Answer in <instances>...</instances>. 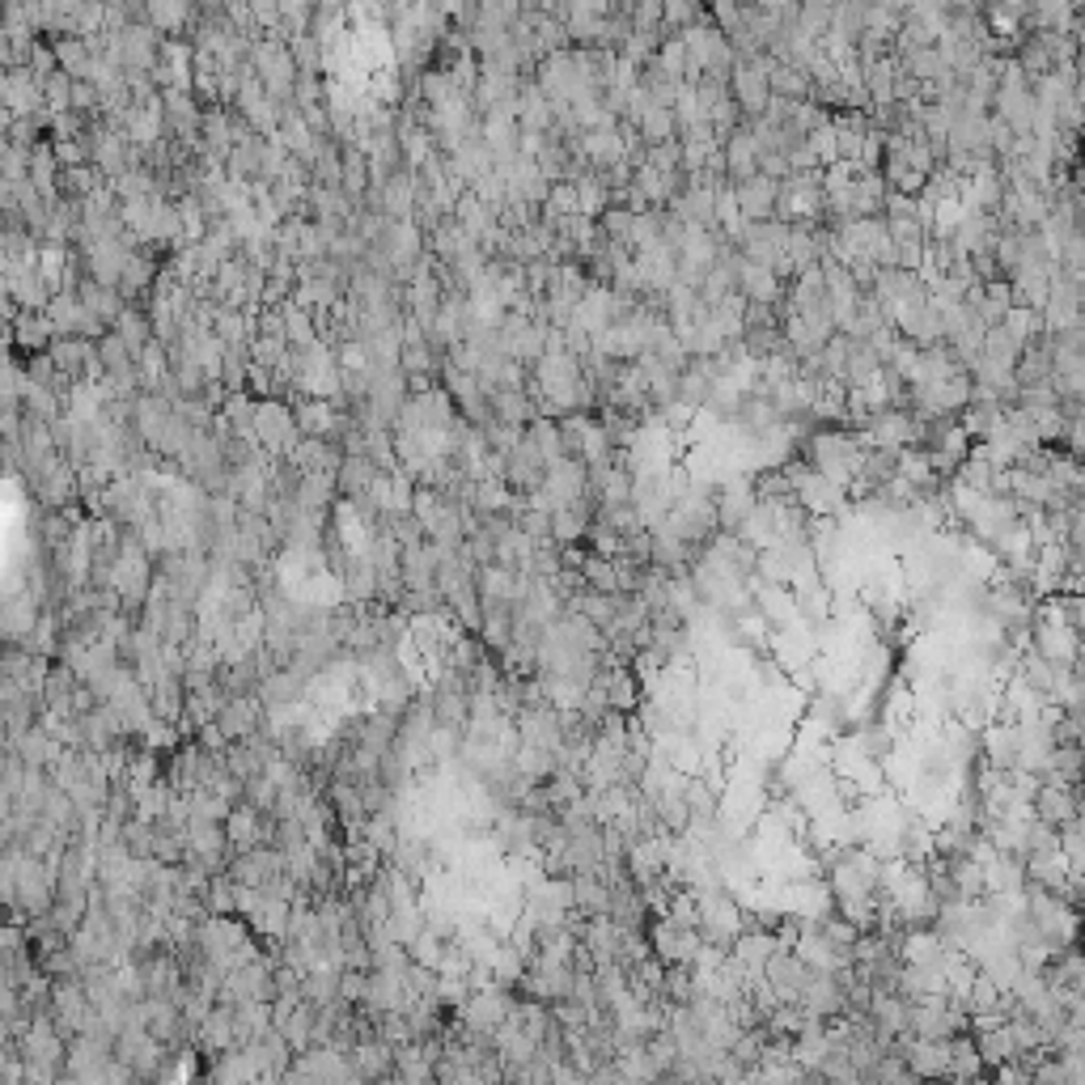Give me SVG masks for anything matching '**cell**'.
Returning <instances> with one entry per match:
<instances>
[{"instance_id":"7","label":"cell","mask_w":1085,"mask_h":1085,"mask_svg":"<svg viewBox=\"0 0 1085 1085\" xmlns=\"http://www.w3.org/2000/svg\"><path fill=\"white\" fill-rule=\"evenodd\" d=\"M280 869H284V848L280 844H259V848H246V852H238L229 861V878L238 887H259L264 891Z\"/></svg>"},{"instance_id":"22","label":"cell","mask_w":1085,"mask_h":1085,"mask_svg":"<svg viewBox=\"0 0 1085 1085\" xmlns=\"http://www.w3.org/2000/svg\"><path fill=\"white\" fill-rule=\"evenodd\" d=\"M9 331H13L18 348H26V353H47L55 340V323L47 319V310H22V319Z\"/></svg>"},{"instance_id":"16","label":"cell","mask_w":1085,"mask_h":1085,"mask_svg":"<svg viewBox=\"0 0 1085 1085\" xmlns=\"http://www.w3.org/2000/svg\"><path fill=\"white\" fill-rule=\"evenodd\" d=\"M1034 818H1043L1052 827H1068L1077 818V793H1073V785H1056V781L1039 785V793H1034Z\"/></svg>"},{"instance_id":"28","label":"cell","mask_w":1085,"mask_h":1085,"mask_svg":"<svg viewBox=\"0 0 1085 1085\" xmlns=\"http://www.w3.org/2000/svg\"><path fill=\"white\" fill-rule=\"evenodd\" d=\"M949 942L933 928V933H912V937H903V963L907 967H933V963H942L946 958Z\"/></svg>"},{"instance_id":"13","label":"cell","mask_w":1085,"mask_h":1085,"mask_svg":"<svg viewBox=\"0 0 1085 1085\" xmlns=\"http://www.w3.org/2000/svg\"><path fill=\"white\" fill-rule=\"evenodd\" d=\"M4 107H9V115H39V107H47L43 103V82L34 77V68L18 64V68L4 73Z\"/></svg>"},{"instance_id":"24","label":"cell","mask_w":1085,"mask_h":1085,"mask_svg":"<svg viewBox=\"0 0 1085 1085\" xmlns=\"http://www.w3.org/2000/svg\"><path fill=\"white\" fill-rule=\"evenodd\" d=\"M9 742L18 746V755L26 760V767H52L55 755L64 751V742H55V738L43 730V726H30L22 738H9Z\"/></svg>"},{"instance_id":"2","label":"cell","mask_w":1085,"mask_h":1085,"mask_svg":"<svg viewBox=\"0 0 1085 1085\" xmlns=\"http://www.w3.org/2000/svg\"><path fill=\"white\" fill-rule=\"evenodd\" d=\"M255 441L268 450L271 459L293 454L301 441L298 407H289L280 395L276 399H259V416H255Z\"/></svg>"},{"instance_id":"15","label":"cell","mask_w":1085,"mask_h":1085,"mask_svg":"<svg viewBox=\"0 0 1085 1085\" xmlns=\"http://www.w3.org/2000/svg\"><path fill=\"white\" fill-rule=\"evenodd\" d=\"M77 293H82L85 310H89L103 326H115L119 323V314L128 310V298H123L119 289L103 284V280H94V276H82V280H77Z\"/></svg>"},{"instance_id":"9","label":"cell","mask_w":1085,"mask_h":1085,"mask_svg":"<svg viewBox=\"0 0 1085 1085\" xmlns=\"http://www.w3.org/2000/svg\"><path fill=\"white\" fill-rule=\"evenodd\" d=\"M238 115L246 119V128H255V132L271 136L280 128V103L268 94V85L255 77V68L246 73L243 89H238Z\"/></svg>"},{"instance_id":"33","label":"cell","mask_w":1085,"mask_h":1085,"mask_svg":"<svg viewBox=\"0 0 1085 1085\" xmlns=\"http://www.w3.org/2000/svg\"><path fill=\"white\" fill-rule=\"evenodd\" d=\"M73 94H77V77H68L64 68H55L52 77H43V103H47L52 115L73 110Z\"/></svg>"},{"instance_id":"11","label":"cell","mask_w":1085,"mask_h":1085,"mask_svg":"<svg viewBox=\"0 0 1085 1085\" xmlns=\"http://www.w3.org/2000/svg\"><path fill=\"white\" fill-rule=\"evenodd\" d=\"M738 191V204H742V213L746 221H772L776 217V200H781V179H772V174H751V179H742V183H733Z\"/></svg>"},{"instance_id":"31","label":"cell","mask_w":1085,"mask_h":1085,"mask_svg":"<svg viewBox=\"0 0 1085 1085\" xmlns=\"http://www.w3.org/2000/svg\"><path fill=\"white\" fill-rule=\"evenodd\" d=\"M581 577H586V586L598 590V594H620V581H624V572H620V560H606V556H586V565H581Z\"/></svg>"},{"instance_id":"8","label":"cell","mask_w":1085,"mask_h":1085,"mask_svg":"<svg viewBox=\"0 0 1085 1085\" xmlns=\"http://www.w3.org/2000/svg\"><path fill=\"white\" fill-rule=\"evenodd\" d=\"M47 319L55 323V335H89V340H98L103 331H110V326H103L85 310L77 289H60L52 298V305H47Z\"/></svg>"},{"instance_id":"25","label":"cell","mask_w":1085,"mask_h":1085,"mask_svg":"<svg viewBox=\"0 0 1085 1085\" xmlns=\"http://www.w3.org/2000/svg\"><path fill=\"white\" fill-rule=\"evenodd\" d=\"M572 907L586 916L611 912V887L598 873H572Z\"/></svg>"},{"instance_id":"23","label":"cell","mask_w":1085,"mask_h":1085,"mask_svg":"<svg viewBox=\"0 0 1085 1085\" xmlns=\"http://www.w3.org/2000/svg\"><path fill=\"white\" fill-rule=\"evenodd\" d=\"M149 700H153V712L162 721H183V712H187V683H183V675L158 678L149 687Z\"/></svg>"},{"instance_id":"27","label":"cell","mask_w":1085,"mask_h":1085,"mask_svg":"<svg viewBox=\"0 0 1085 1085\" xmlns=\"http://www.w3.org/2000/svg\"><path fill=\"white\" fill-rule=\"evenodd\" d=\"M280 310H284V335H289V344L293 348H314L319 344V314L305 310L301 301H284Z\"/></svg>"},{"instance_id":"30","label":"cell","mask_w":1085,"mask_h":1085,"mask_svg":"<svg viewBox=\"0 0 1085 1085\" xmlns=\"http://www.w3.org/2000/svg\"><path fill=\"white\" fill-rule=\"evenodd\" d=\"M425 928H429V916H425L420 903H399V907L390 912V921H386V933H390L399 946H411Z\"/></svg>"},{"instance_id":"38","label":"cell","mask_w":1085,"mask_h":1085,"mask_svg":"<svg viewBox=\"0 0 1085 1085\" xmlns=\"http://www.w3.org/2000/svg\"><path fill=\"white\" fill-rule=\"evenodd\" d=\"M246 4L255 9V18H259V26H264V30H280V26H284L280 0H246Z\"/></svg>"},{"instance_id":"35","label":"cell","mask_w":1085,"mask_h":1085,"mask_svg":"<svg viewBox=\"0 0 1085 1085\" xmlns=\"http://www.w3.org/2000/svg\"><path fill=\"white\" fill-rule=\"evenodd\" d=\"M627 18H632V30L657 34V30L666 26V0H632L627 4Z\"/></svg>"},{"instance_id":"37","label":"cell","mask_w":1085,"mask_h":1085,"mask_svg":"<svg viewBox=\"0 0 1085 1085\" xmlns=\"http://www.w3.org/2000/svg\"><path fill=\"white\" fill-rule=\"evenodd\" d=\"M700 0H666V26H696L700 22Z\"/></svg>"},{"instance_id":"17","label":"cell","mask_w":1085,"mask_h":1085,"mask_svg":"<svg viewBox=\"0 0 1085 1085\" xmlns=\"http://www.w3.org/2000/svg\"><path fill=\"white\" fill-rule=\"evenodd\" d=\"M572 187H577V208L581 217H602L611 204H615V187L602 170H586V174H572Z\"/></svg>"},{"instance_id":"29","label":"cell","mask_w":1085,"mask_h":1085,"mask_svg":"<svg viewBox=\"0 0 1085 1085\" xmlns=\"http://www.w3.org/2000/svg\"><path fill=\"white\" fill-rule=\"evenodd\" d=\"M378 471L382 466L369 454H348V459L340 462V496H361V492L378 480Z\"/></svg>"},{"instance_id":"21","label":"cell","mask_w":1085,"mask_h":1085,"mask_svg":"<svg viewBox=\"0 0 1085 1085\" xmlns=\"http://www.w3.org/2000/svg\"><path fill=\"white\" fill-rule=\"evenodd\" d=\"M195 9H200V0H149L144 4V22L153 30H162V34H179V30L191 26Z\"/></svg>"},{"instance_id":"20","label":"cell","mask_w":1085,"mask_h":1085,"mask_svg":"<svg viewBox=\"0 0 1085 1085\" xmlns=\"http://www.w3.org/2000/svg\"><path fill=\"white\" fill-rule=\"evenodd\" d=\"M335 496H340V471H301V484L293 492V501L301 509L323 514Z\"/></svg>"},{"instance_id":"34","label":"cell","mask_w":1085,"mask_h":1085,"mask_svg":"<svg viewBox=\"0 0 1085 1085\" xmlns=\"http://www.w3.org/2000/svg\"><path fill=\"white\" fill-rule=\"evenodd\" d=\"M243 802H250V806H259L264 814H271L276 810V802H280V785L271 781L268 776V767L264 772H255V776H246L243 781Z\"/></svg>"},{"instance_id":"39","label":"cell","mask_w":1085,"mask_h":1085,"mask_svg":"<svg viewBox=\"0 0 1085 1085\" xmlns=\"http://www.w3.org/2000/svg\"><path fill=\"white\" fill-rule=\"evenodd\" d=\"M1082 179H1085V174H1082Z\"/></svg>"},{"instance_id":"3","label":"cell","mask_w":1085,"mask_h":1085,"mask_svg":"<svg viewBox=\"0 0 1085 1085\" xmlns=\"http://www.w3.org/2000/svg\"><path fill=\"white\" fill-rule=\"evenodd\" d=\"M683 43H687V55H691V68H696V77H730L733 68V47L730 39H726V30L721 26H705V22H696V26L683 30Z\"/></svg>"},{"instance_id":"12","label":"cell","mask_w":1085,"mask_h":1085,"mask_svg":"<svg viewBox=\"0 0 1085 1085\" xmlns=\"http://www.w3.org/2000/svg\"><path fill=\"white\" fill-rule=\"evenodd\" d=\"M344 399H301L298 404V425L301 437H340V429L348 425V411H340Z\"/></svg>"},{"instance_id":"14","label":"cell","mask_w":1085,"mask_h":1085,"mask_svg":"<svg viewBox=\"0 0 1085 1085\" xmlns=\"http://www.w3.org/2000/svg\"><path fill=\"white\" fill-rule=\"evenodd\" d=\"M738 293L751 301V305H776L781 301V271L767 268V264H755V259H742L738 268Z\"/></svg>"},{"instance_id":"18","label":"cell","mask_w":1085,"mask_h":1085,"mask_svg":"<svg viewBox=\"0 0 1085 1085\" xmlns=\"http://www.w3.org/2000/svg\"><path fill=\"white\" fill-rule=\"evenodd\" d=\"M916 1077H949V1064H954V1048L949 1039H916L912 1052H903Z\"/></svg>"},{"instance_id":"5","label":"cell","mask_w":1085,"mask_h":1085,"mask_svg":"<svg viewBox=\"0 0 1085 1085\" xmlns=\"http://www.w3.org/2000/svg\"><path fill=\"white\" fill-rule=\"evenodd\" d=\"M730 94L738 98V107H742L746 119L767 115V107L776 103V94H772V64H763V60L738 64L730 73Z\"/></svg>"},{"instance_id":"6","label":"cell","mask_w":1085,"mask_h":1085,"mask_svg":"<svg viewBox=\"0 0 1085 1085\" xmlns=\"http://www.w3.org/2000/svg\"><path fill=\"white\" fill-rule=\"evenodd\" d=\"M916 399L928 416H949V411H967L971 399H976V382L967 378L963 369L949 374L942 382H928V386H916Z\"/></svg>"},{"instance_id":"19","label":"cell","mask_w":1085,"mask_h":1085,"mask_svg":"<svg viewBox=\"0 0 1085 1085\" xmlns=\"http://www.w3.org/2000/svg\"><path fill=\"white\" fill-rule=\"evenodd\" d=\"M107 187H110V179L94 162L60 165V195H64V200L85 204L89 195H98V191H107Z\"/></svg>"},{"instance_id":"10","label":"cell","mask_w":1085,"mask_h":1085,"mask_svg":"<svg viewBox=\"0 0 1085 1085\" xmlns=\"http://www.w3.org/2000/svg\"><path fill=\"white\" fill-rule=\"evenodd\" d=\"M721 162H726V170H730V183H742V179L760 174L763 149H760V140H755V132H751L746 123H742L738 132L726 136V144H721Z\"/></svg>"},{"instance_id":"1","label":"cell","mask_w":1085,"mask_h":1085,"mask_svg":"<svg viewBox=\"0 0 1085 1085\" xmlns=\"http://www.w3.org/2000/svg\"><path fill=\"white\" fill-rule=\"evenodd\" d=\"M250 68H255L259 82L268 85V94L276 103H293L298 98L301 68L293 52H289V39H259L250 47Z\"/></svg>"},{"instance_id":"32","label":"cell","mask_w":1085,"mask_h":1085,"mask_svg":"<svg viewBox=\"0 0 1085 1085\" xmlns=\"http://www.w3.org/2000/svg\"><path fill=\"white\" fill-rule=\"evenodd\" d=\"M238 882L229 878V869L225 873H213V882H208V891H204V903H208V912H217V916H238Z\"/></svg>"},{"instance_id":"4","label":"cell","mask_w":1085,"mask_h":1085,"mask_svg":"<svg viewBox=\"0 0 1085 1085\" xmlns=\"http://www.w3.org/2000/svg\"><path fill=\"white\" fill-rule=\"evenodd\" d=\"M861 459H866V450H861L852 437H840V433L814 437L810 462L823 471V475H827V480H831V484H840V488H848V484L857 480Z\"/></svg>"},{"instance_id":"26","label":"cell","mask_w":1085,"mask_h":1085,"mask_svg":"<svg viewBox=\"0 0 1085 1085\" xmlns=\"http://www.w3.org/2000/svg\"><path fill=\"white\" fill-rule=\"evenodd\" d=\"M158 259L153 255H144V250H132V259H128V268H123V280H119V293L132 301L140 293H153V284H158Z\"/></svg>"},{"instance_id":"36","label":"cell","mask_w":1085,"mask_h":1085,"mask_svg":"<svg viewBox=\"0 0 1085 1085\" xmlns=\"http://www.w3.org/2000/svg\"><path fill=\"white\" fill-rule=\"evenodd\" d=\"M30 153H34V149H26V144H4V183H26Z\"/></svg>"}]
</instances>
